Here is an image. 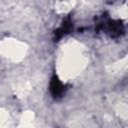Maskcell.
<instances>
[{"label": "cell", "instance_id": "obj_1", "mask_svg": "<svg viewBox=\"0 0 128 128\" xmlns=\"http://www.w3.org/2000/svg\"><path fill=\"white\" fill-rule=\"evenodd\" d=\"M97 30H104L111 38H117L124 33V24L118 19H104L97 24Z\"/></svg>", "mask_w": 128, "mask_h": 128}, {"label": "cell", "instance_id": "obj_2", "mask_svg": "<svg viewBox=\"0 0 128 128\" xmlns=\"http://www.w3.org/2000/svg\"><path fill=\"white\" fill-rule=\"evenodd\" d=\"M49 90L50 93L52 95V97L56 100L60 99L63 97V95L65 94L66 91V87L65 85L59 80L58 76L56 74H54L50 80V84H49Z\"/></svg>", "mask_w": 128, "mask_h": 128}, {"label": "cell", "instance_id": "obj_3", "mask_svg": "<svg viewBox=\"0 0 128 128\" xmlns=\"http://www.w3.org/2000/svg\"><path fill=\"white\" fill-rule=\"evenodd\" d=\"M72 29H73V22H72L71 16L69 15L63 20L61 26L54 31V40L59 41L63 36L69 34Z\"/></svg>", "mask_w": 128, "mask_h": 128}]
</instances>
